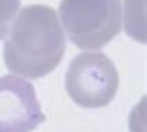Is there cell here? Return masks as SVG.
I'll use <instances>...</instances> for the list:
<instances>
[{
    "instance_id": "2",
    "label": "cell",
    "mask_w": 147,
    "mask_h": 132,
    "mask_svg": "<svg viewBox=\"0 0 147 132\" xmlns=\"http://www.w3.org/2000/svg\"><path fill=\"white\" fill-rule=\"evenodd\" d=\"M58 21L75 46L99 50L121 32L123 4L121 0H61Z\"/></svg>"
},
{
    "instance_id": "1",
    "label": "cell",
    "mask_w": 147,
    "mask_h": 132,
    "mask_svg": "<svg viewBox=\"0 0 147 132\" xmlns=\"http://www.w3.org/2000/svg\"><path fill=\"white\" fill-rule=\"evenodd\" d=\"M65 45L56 11L43 4L26 6L17 13L4 41V63L17 76L41 78L61 63Z\"/></svg>"
},
{
    "instance_id": "4",
    "label": "cell",
    "mask_w": 147,
    "mask_h": 132,
    "mask_svg": "<svg viewBox=\"0 0 147 132\" xmlns=\"http://www.w3.org/2000/svg\"><path fill=\"white\" fill-rule=\"evenodd\" d=\"M45 123V114L28 80L0 76V132H32Z\"/></svg>"
},
{
    "instance_id": "6",
    "label": "cell",
    "mask_w": 147,
    "mask_h": 132,
    "mask_svg": "<svg viewBox=\"0 0 147 132\" xmlns=\"http://www.w3.org/2000/svg\"><path fill=\"white\" fill-rule=\"evenodd\" d=\"M21 11V0H0V39L7 36L17 13Z\"/></svg>"
},
{
    "instance_id": "3",
    "label": "cell",
    "mask_w": 147,
    "mask_h": 132,
    "mask_svg": "<svg viewBox=\"0 0 147 132\" xmlns=\"http://www.w3.org/2000/svg\"><path fill=\"white\" fill-rule=\"evenodd\" d=\"M119 88L114 61L102 52H82L65 73V91L78 106L95 110L112 102Z\"/></svg>"
},
{
    "instance_id": "5",
    "label": "cell",
    "mask_w": 147,
    "mask_h": 132,
    "mask_svg": "<svg viewBox=\"0 0 147 132\" xmlns=\"http://www.w3.org/2000/svg\"><path fill=\"white\" fill-rule=\"evenodd\" d=\"M145 0H125V28L132 39L145 43Z\"/></svg>"
}]
</instances>
